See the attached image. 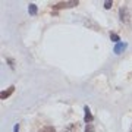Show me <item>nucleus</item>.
Returning <instances> with one entry per match:
<instances>
[{
	"mask_svg": "<svg viewBox=\"0 0 132 132\" xmlns=\"http://www.w3.org/2000/svg\"><path fill=\"white\" fill-rule=\"evenodd\" d=\"M78 0H68V2H60V3H56L53 5V9H68V7H75L78 6Z\"/></svg>",
	"mask_w": 132,
	"mask_h": 132,
	"instance_id": "f257e3e1",
	"label": "nucleus"
},
{
	"mask_svg": "<svg viewBox=\"0 0 132 132\" xmlns=\"http://www.w3.org/2000/svg\"><path fill=\"white\" fill-rule=\"evenodd\" d=\"M119 16H120V21H122L123 24L129 25L131 24V18H129V13H128V7H120V10H119Z\"/></svg>",
	"mask_w": 132,
	"mask_h": 132,
	"instance_id": "f03ea898",
	"label": "nucleus"
},
{
	"mask_svg": "<svg viewBox=\"0 0 132 132\" xmlns=\"http://www.w3.org/2000/svg\"><path fill=\"white\" fill-rule=\"evenodd\" d=\"M79 131V123H69L68 126L63 128L62 132H78Z\"/></svg>",
	"mask_w": 132,
	"mask_h": 132,
	"instance_id": "7ed1b4c3",
	"label": "nucleus"
},
{
	"mask_svg": "<svg viewBox=\"0 0 132 132\" xmlns=\"http://www.w3.org/2000/svg\"><path fill=\"white\" fill-rule=\"evenodd\" d=\"M13 91H15V87H13V85H10L7 90H5V91H2V93H0V98H2V100H6L10 94H12V93H13Z\"/></svg>",
	"mask_w": 132,
	"mask_h": 132,
	"instance_id": "20e7f679",
	"label": "nucleus"
},
{
	"mask_svg": "<svg viewBox=\"0 0 132 132\" xmlns=\"http://www.w3.org/2000/svg\"><path fill=\"white\" fill-rule=\"evenodd\" d=\"M125 48H126V44H125V43H118V44L114 46L113 52L116 53V54H120V53H122L123 50H125Z\"/></svg>",
	"mask_w": 132,
	"mask_h": 132,
	"instance_id": "39448f33",
	"label": "nucleus"
},
{
	"mask_svg": "<svg viewBox=\"0 0 132 132\" xmlns=\"http://www.w3.org/2000/svg\"><path fill=\"white\" fill-rule=\"evenodd\" d=\"M84 110H85V118H84V120H85L87 123H91V120H93V114L90 113V109L85 106Z\"/></svg>",
	"mask_w": 132,
	"mask_h": 132,
	"instance_id": "423d86ee",
	"label": "nucleus"
},
{
	"mask_svg": "<svg viewBox=\"0 0 132 132\" xmlns=\"http://www.w3.org/2000/svg\"><path fill=\"white\" fill-rule=\"evenodd\" d=\"M85 25H87V27H93V29H94V31H100V27L95 24L94 21H91V19L85 21Z\"/></svg>",
	"mask_w": 132,
	"mask_h": 132,
	"instance_id": "0eeeda50",
	"label": "nucleus"
},
{
	"mask_svg": "<svg viewBox=\"0 0 132 132\" xmlns=\"http://www.w3.org/2000/svg\"><path fill=\"white\" fill-rule=\"evenodd\" d=\"M28 12H29V15H37V5L31 3V5L28 6Z\"/></svg>",
	"mask_w": 132,
	"mask_h": 132,
	"instance_id": "6e6552de",
	"label": "nucleus"
},
{
	"mask_svg": "<svg viewBox=\"0 0 132 132\" xmlns=\"http://www.w3.org/2000/svg\"><path fill=\"white\" fill-rule=\"evenodd\" d=\"M40 132H56V129H54L53 126H46V128H43Z\"/></svg>",
	"mask_w": 132,
	"mask_h": 132,
	"instance_id": "1a4fd4ad",
	"label": "nucleus"
},
{
	"mask_svg": "<svg viewBox=\"0 0 132 132\" xmlns=\"http://www.w3.org/2000/svg\"><path fill=\"white\" fill-rule=\"evenodd\" d=\"M110 38H112V40L116 43V44H118V43H120V38H119L118 34H110Z\"/></svg>",
	"mask_w": 132,
	"mask_h": 132,
	"instance_id": "9d476101",
	"label": "nucleus"
},
{
	"mask_svg": "<svg viewBox=\"0 0 132 132\" xmlns=\"http://www.w3.org/2000/svg\"><path fill=\"white\" fill-rule=\"evenodd\" d=\"M85 132H94V125L93 123H88L87 128H85Z\"/></svg>",
	"mask_w": 132,
	"mask_h": 132,
	"instance_id": "9b49d317",
	"label": "nucleus"
},
{
	"mask_svg": "<svg viewBox=\"0 0 132 132\" xmlns=\"http://www.w3.org/2000/svg\"><path fill=\"white\" fill-rule=\"evenodd\" d=\"M112 6H113V2H110V0H107V2H104V7H106V9H110Z\"/></svg>",
	"mask_w": 132,
	"mask_h": 132,
	"instance_id": "f8f14e48",
	"label": "nucleus"
},
{
	"mask_svg": "<svg viewBox=\"0 0 132 132\" xmlns=\"http://www.w3.org/2000/svg\"><path fill=\"white\" fill-rule=\"evenodd\" d=\"M7 62H9V63H10V68L13 69V68H15V62L12 60V59H7Z\"/></svg>",
	"mask_w": 132,
	"mask_h": 132,
	"instance_id": "ddd939ff",
	"label": "nucleus"
},
{
	"mask_svg": "<svg viewBox=\"0 0 132 132\" xmlns=\"http://www.w3.org/2000/svg\"><path fill=\"white\" fill-rule=\"evenodd\" d=\"M13 131H15V132H19V125H18V123H16V125H15Z\"/></svg>",
	"mask_w": 132,
	"mask_h": 132,
	"instance_id": "4468645a",
	"label": "nucleus"
}]
</instances>
